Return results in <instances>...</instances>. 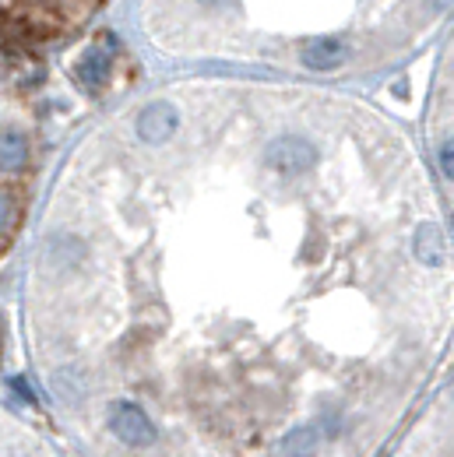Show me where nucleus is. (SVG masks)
<instances>
[{
  "label": "nucleus",
  "instance_id": "1",
  "mask_svg": "<svg viewBox=\"0 0 454 457\" xmlns=\"http://www.w3.org/2000/svg\"><path fill=\"white\" fill-rule=\"evenodd\" d=\"M7 81V60H0V85ZM36 162V141L25 120L4 113L0 103V250L25 219V179Z\"/></svg>",
  "mask_w": 454,
  "mask_h": 457
},
{
  "label": "nucleus",
  "instance_id": "3",
  "mask_svg": "<svg viewBox=\"0 0 454 457\" xmlns=\"http://www.w3.org/2000/svg\"><path fill=\"white\" fill-rule=\"evenodd\" d=\"M352 57V43L339 36V32H324V36H310L299 43V63L307 71H317V74H332L345 67Z\"/></svg>",
  "mask_w": 454,
  "mask_h": 457
},
{
  "label": "nucleus",
  "instance_id": "6",
  "mask_svg": "<svg viewBox=\"0 0 454 457\" xmlns=\"http://www.w3.org/2000/svg\"><path fill=\"white\" fill-rule=\"evenodd\" d=\"M430 11H437V14H444V11H454V0H423Z\"/></svg>",
  "mask_w": 454,
  "mask_h": 457
},
{
  "label": "nucleus",
  "instance_id": "4",
  "mask_svg": "<svg viewBox=\"0 0 454 457\" xmlns=\"http://www.w3.org/2000/svg\"><path fill=\"white\" fill-rule=\"evenodd\" d=\"M114 50L106 46V43H92L81 60L74 63V78L81 81V88H88V92H103L106 85H110V78H114Z\"/></svg>",
  "mask_w": 454,
  "mask_h": 457
},
{
  "label": "nucleus",
  "instance_id": "2",
  "mask_svg": "<svg viewBox=\"0 0 454 457\" xmlns=\"http://www.w3.org/2000/svg\"><path fill=\"white\" fill-rule=\"evenodd\" d=\"M183 130V110L172 99H148L145 106H138L130 134L141 148H163L172 145Z\"/></svg>",
  "mask_w": 454,
  "mask_h": 457
},
{
  "label": "nucleus",
  "instance_id": "5",
  "mask_svg": "<svg viewBox=\"0 0 454 457\" xmlns=\"http://www.w3.org/2000/svg\"><path fill=\"white\" fill-rule=\"evenodd\" d=\"M198 7H205V11H226L229 4H236V0H194Z\"/></svg>",
  "mask_w": 454,
  "mask_h": 457
}]
</instances>
